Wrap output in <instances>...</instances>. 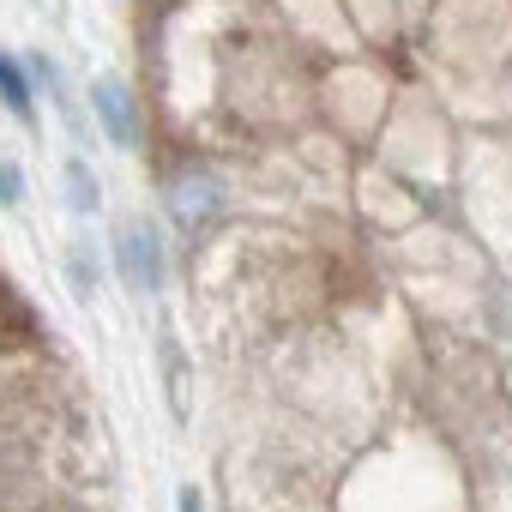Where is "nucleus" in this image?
Returning <instances> with one entry per match:
<instances>
[{
	"label": "nucleus",
	"mask_w": 512,
	"mask_h": 512,
	"mask_svg": "<svg viewBox=\"0 0 512 512\" xmlns=\"http://www.w3.org/2000/svg\"><path fill=\"white\" fill-rule=\"evenodd\" d=\"M217 205H223V187H217L211 175H181V181L169 187V217H175L181 229H199Z\"/></svg>",
	"instance_id": "3"
},
{
	"label": "nucleus",
	"mask_w": 512,
	"mask_h": 512,
	"mask_svg": "<svg viewBox=\"0 0 512 512\" xmlns=\"http://www.w3.org/2000/svg\"><path fill=\"white\" fill-rule=\"evenodd\" d=\"M115 253H121L127 284H139V290H157V284H163V247H157V235H151L145 223H127V229L115 235Z\"/></svg>",
	"instance_id": "1"
},
{
	"label": "nucleus",
	"mask_w": 512,
	"mask_h": 512,
	"mask_svg": "<svg viewBox=\"0 0 512 512\" xmlns=\"http://www.w3.org/2000/svg\"><path fill=\"white\" fill-rule=\"evenodd\" d=\"M37 512H79V506H67V500H43Z\"/></svg>",
	"instance_id": "7"
},
{
	"label": "nucleus",
	"mask_w": 512,
	"mask_h": 512,
	"mask_svg": "<svg viewBox=\"0 0 512 512\" xmlns=\"http://www.w3.org/2000/svg\"><path fill=\"white\" fill-rule=\"evenodd\" d=\"M0 103H7L19 121H31V79L13 55H0Z\"/></svg>",
	"instance_id": "4"
},
{
	"label": "nucleus",
	"mask_w": 512,
	"mask_h": 512,
	"mask_svg": "<svg viewBox=\"0 0 512 512\" xmlns=\"http://www.w3.org/2000/svg\"><path fill=\"white\" fill-rule=\"evenodd\" d=\"M91 109L103 115V127H109V139L127 151V145H139V109H133V91L121 85V79H97L91 85Z\"/></svg>",
	"instance_id": "2"
},
{
	"label": "nucleus",
	"mask_w": 512,
	"mask_h": 512,
	"mask_svg": "<svg viewBox=\"0 0 512 512\" xmlns=\"http://www.w3.org/2000/svg\"><path fill=\"white\" fill-rule=\"evenodd\" d=\"M25 199V181H19V163H0V205H19Z\"/></svg>",
	"instance_id": "6"
},
{
	"label": "nucleus",
	"mask_w": 512,
	"mask_h": 512,
	"mask_svg": "<svg viewBox=\"0 0 512 512\" xmlns=\"http://www.w3.org/2000/svg\"><path fill=\"white\" fill-rule=\"evenodd\" d=\"M67 205H73V211H97V181H91V169H85L79 157L67 163Z\"/></svg>",
	"instance_id": "5"
}]
</instances>
